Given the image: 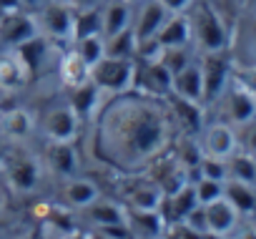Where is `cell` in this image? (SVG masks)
<instances>
[{
	"mask_svg": "<svg viewBox=\"0 0 256 239\" xmlns=\"http://www.w3.org/2000/svg\"><path fill=\"white\" fill-rule=\"evenodd\" d=\"M174 121L164 98L138 91L116 93L96 111L93 156L123 174L144 171L171 146Z\"/></svg>",
	"mask_w": 256,
	"mask_h": 239,
	"instance_id": "cell-1",
	"label": "cell"
},
{
	"mask_svg": "<svg viewBox=\"0 0 256 239\" xmlns=\"http://www.w3.org/2000/svg\"><path fill=\"white\" fill-rule=\"evenodd\" d=\"M191 38L198 43L204 53L224 51L228 43V31L218 16V11L208 3V0H194L191 3Z\"/></svg>",
	"mask_w": 256,
	"mask_h": 239,
	"instance_id": "cell-2",
	"label": "cell"
},
{
	"mask_svg": "<svg viewBox=\"0 0 256 239\" xmlns=\"http://www.w3.org/2000/svg\"><path fill=\"white\" fill-rule=\"evenodd\" d=\"M134 71H136V61L134 58H108L103 56L93 68H90V78L93 83L103 91V93H126L134 86Z\"/></svg>",
	"mask_w": 256,
	"mask_h": 239,
	"instance_id": "cell-3",
	"label": "cell"
},
{
	"mask_svg": "<svg viewBox=\"0 0 256 239\" xmlns=\"http://www.w3.org/2000/svg\"><path fill=\"white\" fill-rule=\"evenodd\" d=\"M3 171H6V179L10 181V186L20 194H30L40 184V161H38V156H33L28 151L16 149L8 156H3Z\"/></svg>",
	"mask_w": 256,
	"mask_h": 239,
	"instance_id": "cell-4",
	"label": "cell"
},
{
	"mask_svg": "<svg viewBox=\"0 0 256 239\" xmlns=\"http://www.w3.org/2000/svg\"><path fill=\"white\" fill-rule=\"evenodd\" d=\"M146 176L161 189V194L164 196H168V194H174V191H178L181 186H186L191 179H188V169L176 159V154H158L146 169Z\"/></svg>",
	"mask_w": 256,
	"mask_h": 239,
	"instance_id": "cell-5",
	"label": "cell"
},
{
	"mask_svg": "<svg viewBox=\"0 0 256 239\" xmlns=\"http://www.w3.org/2000/svg\"><path fill=\"white\" fill-rule=\"evenodd\" d=\"M136 61V71H134V86L131 91L154 96V98H164L171 93V83H174V73L161 63V61Z\"/></svg>",
	"mask_w": 256,
	"mask_h": 239,
	"instance_id": "cell-6",
	"label": "cell"
},
{
	"mask_svg": "<svg viewBox=\"0 0 256 239\" xmlns=\"http://www.w3.org/2000/svg\"><path fill=\"white\" fill-rule=\"evenodd\" d=\"M201 78H204V103H214L221 98L224 88L231 81V63L224 51L204 53V61L198 63Z\"/></svg>",
	"mask_w": 256,
	"mask_h": 239,
	"instance_id": "cell-7",
	"label": "cell"
},
{
	"mask_svg": "<svg viewBox=\"0 0 256 239\" xmlns=\"http://www.w3.org/2000/svg\"><path fill=\"white\" fill-rule=\"evenodd\" d=\"M164 103H166V108H168L171 121H174L186 136H196L198 131H204V103L181 98V96H176V93L164 96Z\"/></svg>",
	"mask_w": 256,
	"mask_h": 239,
	"instance_id": "cell-8",
	"label": "cell"
},
{
	"mask_svg": "<svg viewBox=\"0 0 256 239\" xmlns=\"http://www.w3.org/2000/svg\"><path fill=\"white\" fill-rule=\"evenodd\" d=\"M38 33H40L38 21H36L30 13L16 11V13L0 16V43L8 46V48H16V46L30 41V38L38 36Z\"/></svg>",
	"mask_w": 256,
	"mask_h": 239,
	"instance_id": "cell-9",
	"label": "cell"
},
{
	"mask_svg": "<svg viewBox=\"0 0 256 239\" xmlns=\"http://www.w3.org/2000/svg\"><path fill=\"white\" fill-rule=\"evenodd\" d=\"M73 8L66 3V0H53V3H46L40 11V23L38 28H43L50 38L58 41H70L73 38Z\"/></svg>",
	"mask_w": 256,
	"mask_h": 239,
	"instance_id": "cell-10",
	"label": "cell"
},
{
	"mask_svg": "<svg viewBox=\"0 0 256 239\" xmlns=\"http://www.w3.org/2000/svg\"><path fill=\"white\" fill-rule=\"evenodd\" d=\"M224 111L226 118L236 126H246L251 118L256 116V96L248 93L246 88H241L238 83L228 81V86L224 88Z\"/></svg>",
	"mask_w": 256,
	"mask_h": 239,
	"instance_id": "cell-11",
	"label": "cell"
},
{
	"mask_svg": "<svg viewBox=\"0 0 256 239\" xmlns=\"http://www.w3.org/2000/svg\"><path fill=\"white\" fill-rule=\"evenodd\" d=\"M128 209V206H126ZM126 221L134 239H164L168 224L158 209H128Z\"/></svg>",
	"mask_w": 256,
	"mask_h": 239,
	"instance_id": "cell-12",
	"label": "cell"
},
{
	"mask_svg": "<svg viewBox=\"0 0 256 239\" xmlns=\"http://www.w3.org/2000/svg\"><path fill=\"white\" fill-rule=\"evenodd\" d=\"M78 126H80V121L70 111V106L50 108L43 118V131H46L48 141H76Z\"/></svg>",
	"mask_w": 256,
	"mask_h": 239,
	"instance_id": "cell-13",
	"label": "cell"
},
{
	"mask_svg": "<svg viewBox=\"0 0 256 239\" xmlns=\"http://www.w3.org/2000/svg\"><path fill=\"white\" fill-rule=\"evenodd\" d=\"M204 206V216H206V231H214L218 236H226L231 234L236 226H238V211L234 209V204L226 199V196H218L208 204H201Z\"/></svg>",
	"mask_w": 256,
	"mask_h": 239,
	"instance_id": "cell-14",
	"label": "cell"
},
{
	"mask_svg": "<svg viewBox=\"0 0 256 239\" xmlns=\"http://www.w3.org/2000/svg\"><path fill=\"white\" fill-rule=\"evenodd\" d=\"M194 206H198V199H196L194 181H188V184H186V186H181L178 191H174V194L164 196V201H161L158 211L164 214L166 224L171 226V224H181V221L188 216V211H191Z\"/></svg>",
	"mask_w": 256,
	"mask_h": 239,
	"instance_id": "cell-15",
	"label": "cell"
},
{
	"mask_svg": "<svg viewBox=\"0 0 256 239\" xmlns=\"http://www.w3.org/2000/svg\"><path fill=\"white\" fill-rule=\"evenodd\" d=\"M168 16L171 13L164 8L161 0H146L141 13H138V18H136V23L131 26L134 28V36H136V46L144 43V41H148V38H156V33L161 31V26L166 23Z\"/></svg>",
	"mask_w": 256,
	"mask_h": 239,
	"instance_id": "cell-16",
	"label": "cell"
},
{
	"mask_svg": "<svg viewBox=\"0 0 256 239\" xmlns=\"http://www.w3.org/2000/svg\"><path fill=\"white\" fill-rule=\"evenodd\" d=\"M238 141H236V131L228 126V124H211L206 131H204V141H201V149L206 156H214V159H228L234 151H236Z\"/></svg>",
	"mask_w": 256,
	"mask_h": 239,
	"instance_id": "cell-17",
	"label": "cell"
},
{
	"mask_svg": "<svg viewBox=\"0 0 256 239\" xmlns=\"http://www.w3.org/2000/svg\"><path fill=\"white\" fill-rule=\"evenodd\" d=\"M100 88L93 83V78H88L86 83L80 86H73L70 88V96H68V106L70 111L78 116V121H86V118H93L98 106H100Z\"/></svg>",
	"mask_w": 256,
	"mask_h": 239,
	"instance_id": "cell-18",
	"label": "cell"
},
{
	"mask_svg": "<svg viewBox=\"0 0 256 239\" xmlns=\"http://www.w3.org/2000/svg\"><path fill=\"white\" fill-rule=\"evenodd\" d=\"M164 201L161 189L148 179V176H138L131 186L126 189V206L128 209H158Z\"/></svg>",
	"mask_w": 256,
	"mask_h": 239,
	"instance_id": "cell-19",
	"label": "cell"
},
{
	"mask_svg": "<svg viewBox=\"0 0 256 239\" xmlns=\"http://www.w3.org/2000/svg\"><path fill=\"white\" fill-rule=\"evenodd\" d=\"M156 41L164 48H184L191 41V23L186 13H171L166 18V23L161 26V31L156 33Z\"/></svg>",
	"mask_w": 256,
	"mask_h": 239,
	"instance_id": "cell-20",
	"label": "cell"
},
{
	"mask_svg": "<svg viewBox=\"0 0 256 239\" xmlns=\"http://www.w3.org/2000/svg\"><path fill=\"white\" fill-rule=\"evenodd\" d=\"M46 164L60 176H73L78 169V154H76L73 141H48Z\"/></svg>",
	"mask_w": 256,
	"mask_h": 239,
	"instance_id": "cell-21",
	"label": "cell"
},
{
	"mask_svg": "<svg viewBox=\"0 0 256 239\" xmlns=\"http://www.w3.org/2000/svg\"><path fill=\"white\" fill-rule=\"evenodd\" d=\"M36 121L26 108H10L6 113H0V136L10 141H23L33 134Z\"/></svg>",
	"mask_w": 256,
	"mask_h": 239,
	"instance_id": "cell-22",
	"label": "cell"
},
{
	"mask_svg": "<svg viewBox=\"0 0 256 239\" xmlns=\"http://www.w3.org/2000/svg\"><path fill=\"white\" fill-rule=\"evenodd\" d=\"M171 93H176V96H181V98H188V101L204 103V78H201L198 63L191 61L184 71H178V73L174 76Z\"/></svg>",
	"mask_w": 256,
	"mask_h": 239,
	"instance_id": "cell-23",
	"label": "cell"
},
{
	"mask_svg": "<svg viewBox=\"0 0 256 239\" xmlns=\"http://www.w3.org/2000/svg\"><path fill=\"white\" fill-rule=\"evenodd\" d=\"M83 216L93 224V229L98 226H108V224H123L126 221V204L118 201H106V199H96L90 201L86 209H80Z\"/></svg>",
	"mask_w": 256,
	"mask_h": 239,
	"instance_id": "cell-24",
	"label": "cell"
},
{
	"mask_svg": "<svg viewBox=\"0 0 256 239\" xmlns=\"http://www.w3.org/2000/svg\"><path fill=\"white\" fill-rule=\"evenodd\" d=\"M30 78H33V76H30L28 68L18 61L16 53L0 58V91H3V93H16V91L26 88Z\"/></svg>",
	"mask_w": 256,
	"mask_h": 239,
	"instance_id": "cell-25",
	"label": "cell"
},
{
	"mask_svg": "<svg viewBox=\"0 0 256 239\" xmlns=\"http://www.w3.org/2000/svg\"><path fill=\"white\" fill-rule=\"evenodd\" d=\"M98 199V186L90 181V179H78V176H70L63 186V201L68 209H86L90 201Z\"/></svg>",
	"mask_w": 256,
	"mask_h": 239,
	"instance_id": "cell-26",
	"label": "cell"
},
{
	"mask_svg": "<svg viewBox=\"0 0 256 239\" xmlns=\"http://www.w3.org/2000/svg\"><path fill=\"white\" fill-rule=\"evenodd\" d=\"M58 76H60L66 88H73V86H80L90 78V66L70 48L68 53H63V58L58 63Z\"/></svg>",
	"mask_w": 256,
	"mask_h": 239,
	"instance_id": "cell-27",
	"label": "cell"
},
{
	"mask_svg": "<svg viewBox=\"0 0 256 239\" xmlns=\"http://www.w3.org/2000/svg\"><path fill=\"white\" fill-rule=\"evenodd\" d=\"M224 196L234 204V209H236L238 214H254V211H256V191H254V184L236 181V179H226V181H224Z\"/></svg>",
	"mask_w": 256,
	"mask_h": 239,
	"instance_id": "cell-28",
	"label": "cell"
},
{
	"mask_svg": "<svg viewBox=\"0 0 256 239\" xmlns=\"http://www.w3.org/2000/svg\"><path fill=\"white\" fill-rule=\"evenodd\" d=\"M100 18H103V38L108 36H116L126 28H131V6L123 3V0H110L106 6V11H100Z\"/></svg>",
	"mask_w": 256,
	"mask_h": 239,
	"instance_id": "cell-29",
	"label": "cell"
},
{
	"mask_svg": "<svg viewBox=\"0 0 256 239\" xmlns=\"http://www.w3.org/2000/svg\"><path fill=\"white\" fill-rule=\"evenodd\" d=\"M100 31H103V18H100V11L96 6L78 8L73 13V38H70V43L78 41V38H86V36H103Z\"/></svg>",
	"mask_w": 256,
	"mask_h": 239,
	"instance_id": "cell-30",
	"label": "cell"
},
{
	"mask_svg": "<svg viewBox=\"0 0 256 239\" xmlns=\"http://www.w3.org/2000/svg\"><path fill=\"white\" fill-rule=\"evenodd\" d=\"M13 53H16V56H18V61L28 68V73H30V76H36V73L40 71L43 61H46V38H40V33H38V36H33L30 41H26V43L16 46V48H13Z\"/></svg>",
	"mask_w": 256,
	"mask_h": 239,
	"instance_id": "cell-31",
	"label": "cell"
},
{
	"mask_svg": "<svg viewBox=\"0 0 256 239\" xmlns=\"http://www.w3.org/2000/svg\"><path fill=\"white\" fill-rule=\"evenodd\" d=\"M226 179H236V181H246V184H256V156L248 151H234L226 159Z\"/></svg>",
	"mask_w": 256,
	"mask_h": 239,
	"instance_id": "cell-32",
	"label": "cell"
},
{
	"mask_svg": "<svg viewBox=\"0 0 256 239\" xmlns=\"http://www.w3.org/2000/svg\"><path fill=\"white\" fill-rule=\"evenodd\" d=\"M106 43V56L108 58H134L136 56V36L134 28H126L116 36L103 38Z\"/></svg>",
	"mask_w": 256,
	"mask_h": 239,
	"instance_id": "cell-33",
	"label": "cell"
},
{
	"mask_svg": "<svg viewBox=\"0 0 256 239\" xmlns=\"http://www.w3.org/2000/svg\"><path fill=\"white\" fill-rule=\"evenodd\" d=\"M73 51L93 68L103 56H106V43H103V36H86V38H78L73 41Z\"/></svg>",
	"mask_w": 256,
	"mask_h": 239,
	"instance_id": "cell-34",
	"label": "cell"
},
{
	"mask_svg": "<svg viewBox=\"0 0 256 239\" xmlns=\"http://www.w3.org/2000/svg\"><path fill=\"white\" fill-rule=\"evenodd\" d=\"M198 176L204 179H214V181H226L228 171H226V159H214V156H201L198 161Z\"/></svg>",
	"mask_w": 256,
	"mask_h": 239,
	"instance_id": "cell-35",
	"label": "cell"
},
{
	"mask_svg": "<svg viewBox=\"0 0 256 239\" xmlns=\"http://www.w3.org/2000/svg\"><path fill=\"white\" fill-rule=\"evenodd\" d=\"M194 189H196V199L198 204H208L218 196H224V181H214V179H204L198 176L194 181Z\"/></svg>",
	"mask_w": 256,
	"mask_h": 239,
	"instance_id": "cell-36",
	"label": "cell"
},
{
	"mask_svg": "<svg viewBox=\"0 0 256 239\" xmlns=\"http://www.w3.org/2000/svg\"><path fill=\"white\" fill-rule=\"evenodd\" d=\"M158 61H161V63L176 76L178 71H184V68L191 63V56H188L186 46H184V48H164V53H161Z\"/></svg>",
	"mask_w": 256,
	"mask_h": 239,
	"instance_id": "cell-37",
	"label": "cell"
},
{
	"mask_svg": "<svg viewBox=\"0 0 256 239\" xmlns=\"http://www.w3.org/2000/svg\"><path fill=\"white\" fill-rule=\"evenodd\" d=\"M231 81L238 83L241 88H246L248 93L256 96V66H241L231 71Z\"/></svg>",
	"mask_w": 256,
	"mask_h": 239,
	"instance_id": "cell-38",
	"label": "cell"
},
{
	"mask_svg": "<svg viewBox=\"0 0 256 239\" xmlns=\"http://www.w3.org/2000/svg\"><path fill=\"white\" fill-rule=\"evenodd\" d=\"M96 231H98L100 236H106V239H134V236H131V229H128V221H123V224L98 226Z\"/></svg>",
	"mask_w": 256,
	"mask_h": 239,
	"instance_id": "cell-39",
	"label": "cell"
},
{
	"mask_svg": "<svg viewBox=\"0 0 256 239\" xmlns=\"http://www.w3.org/2000/svg\"><path fill=\"white\" fill-rule=\"evenodd\" d=\"M244 149L248 154H256V116L246 124V134H244Z\"/></svg>",
	"mask_w": 256,
	"mask_h": 239,
	"instance_id": "cell-40",
	"label": "cell"
},
{
	"mask_svg": "<svg viewBox=\"0 0 256 239\" xmlns=\"http://www.w3.org/2000/svg\"><path fill=\"white\" fill-rule=\"evenodd\" d=\"M161 3H164V8L168 13H186L194 0H161Z\"/></svg>",
	"mask_w": 256,
	"mask_h": 239,
	"instance_id": "cell-41",
	"label": "cell"
},
{
	"mask_svg": "<svg viewBox=\"0 0 256 239\" xmlns=\"http://www.w3.org/2000/svg\"><path fill=\"white\" fill-rule=\"evenodd\" d=\"M231 239H256V226H241L231 231Z\"/></svg>",
	"mask_w": 256,
	"mask_h": 239,
	"instance_id": "cell-42",
	"label": "cell"
},
{
	"mask_svg": "<svg viewBox=\"0 0 256 239\" xmlns=\"http://www.w3.org/2000/svg\"><path fill=\"white\" fill-rule=\"evenodd\" d=\"M20 0H0V16H6V13H16L20 11Z\"/></svg>",
	"mask_w": 256,
	"mask_h": 239,
	"instance_id": "cell-43",
	"label": "cell"
},
{
	"mask_svg": "<svg viewBox=\"0 0 256 239\" xmlns=\"http://www.w3.org/2000/svg\"><path fill=\"white\" fill-rule=\"evenodd\" d=\"M66 3H68L73 11H78V8H90V6H96V0H66Z\"/></svg>",
	"mask_w": 256,
	"mask_h": 239,
	"instance_id": "cell-44",
	"label": "cell"
},
{
	"mask_svg": "<svg viewBox=\"0 0 256 239\" xmlns=\"http://www.w3.org/2000/svg\"><path fill=\"white\" fill-rule=\"evenodd\" d=\"M20 6H26V8H43L46 0H20Z\"/></svg>",
	"mask_w": 256,
	"mask_h": 239,
	"instance_id": "cell-45",
	"label": "cell"
},
{
	"mask_svg": "<svg viewBox=\"0 0 256 239\" xmlns=\"http://www.w3.org/2000/svg\"><path fill=\"white\" fill-rule=\"evenodd\" d=\"M88 239H106V236H100L98 231H93V234H88Z\"/></svg>",
	"mask_w": 256,
	"mask_h": 239,
	"instance_id": "cell-46",
	"label": "cell"
},
{
	"mask_svg": "<svg viewBox=\"0 0 256 239\" xmlns=\"http://www.w3.org/2000/svg\"><path fill=\"white\" fill-rule=\"evenodd\" d=\"M18 239H36L33 234H26V236H18Z\"/></svg>",
	"mask_w": 256,
	"mask_h": 239,
	"instance_id": "cell-47",
	"label": "cell"
},
{
	"mask_svg": "<svg viewBox=\"0 0 256 239\" xmlns=\"http://www.w3.org/2000/svg\"><path fill=\"white\" fill-rule=\"evenodd\" d=\"M123 3H128V6H131V3H138V0H123Z\"/></svg>",
	"mask_w": 256,
	"mask_h": 239,
	"instance_id": "cell-48",
	"label": "cell"
},
{
	"mask_svg": "<svg viewBox=\"0 0 256 239\" xmlns=\"http://www.w3.org/2000/svg\"><path fill=\"white\" fill-rule=\"evenodd\" d=\"M36 239H46V236H43V234H38V236H36Z\"/></svg>",
	"mask_w": 256,
	"mask_h": 239,
	"instance_id": "cell-49",
	"label": "cell"
},
{
	"mask_svg": "<svg viewBox=\"0 0 256 239\" xmlns=\"http://www.w3.org/2000/svg\"><path fill=\"white\" fill-rule=\"evenodd\" d=\"M254 156H256V154H254Z\"/></svg>",
	"mask_w": 256,
	"mask_h": 239,
	"instance_id": "cell-50",
	"label": "cell"
}]
</instances>
